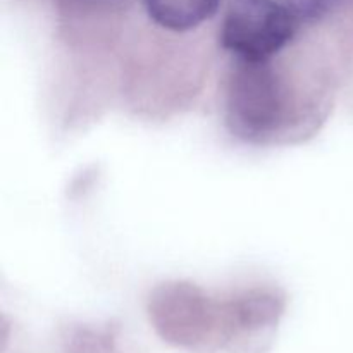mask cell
I'll return each instance as SVG.
<instances>
[{
	"mask_svg": "<svg viewBox=\"0 0 353 353\" xmlns=\"http://www.w3.org/2000/svg\"><path fill=\"white\" fill-rule=\"evenodd\" d=\"M221 0H143L148 17L174 33L192 31L216 16Z\"/></svg>",
	"mask_w": 353,
	"mask_h": 353,
	"instance_id": "cell-3",
	"label": "cell"
},
{
	"mask_svg": "<svg viewBox=\"0 0 353 353\" xmlns=\"http://www.w3.org/2000/svg\"><path fill=\"white\" fill-rule=\"evenodd\" d=\"M296 31L299 19L279 0H228L219 45L240 61H271Z\"/></svg>",
	"mask_w": 353,
	"mask_h": 353,
	"instance_id": "cell-2",
	"label": "cell"
},
{
	"mask_svg": "<svg viewBox=\"0 0 353 353\" xmlns=\"http://www.w3.org/2000/svg\"><path fill=\"white\" fill-rule=\"evenodd\" d=\"M65 353H124L112 330H79L65 336Z\"/></svg>",
	"mask_w": 353,
	"mask_h": 353,
	"instance_id": "cell-4",
	"label": "cell"
},
{
	"mask_svg": "<svg viewBox=\"0 0 353 353\" xmlns=\"http://www.w3.org/2000/svg\"><path fill=\"white\" fill-rule=\"evenodd\" d=\"M299 21H319L343 6L345 0H281Z\"/></svg>",
	"mask_w": 353,
	"mask_h": 353,
	"instance_id": "cell-5",
	"label": "cell"
},
{
	"mask_svg": "<svg viewBox=\"0 0 353 353\" xmlns=\"http://www.w3.org/2000/svg\"><path fill=\"white\" fill-rule=\"evenodd\" d=\"M231 131L247 140L269 137L285 121L286 92L271 61L234 59L226 90Z\"/></svg>",
	"mask_w": 353,
	"mask_h": 353,
	"instance_id": "cell-1",
	"label": "cell"
}]
</instances>
